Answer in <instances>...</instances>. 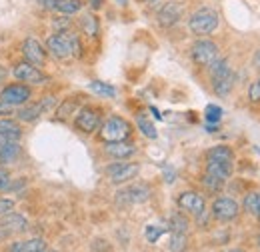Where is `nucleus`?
Returning a JSON list of instances; mask_svg holds the SVG:
<instances>
[{
  "mask_svg": "<svg viewBox=\"0 0 260 252\" xmlns=\"http://www.w3.org/2000/svg\"><path fill=\"white\" fill-rule=\"evenodd\" d=\"M44 252H56V250H48V248H46V250H44Z\"/></svg>",
  "mask_w": 260,
  "mask_h": 252,
  "instance_id": "de8ad7c7",
  "label": "nucleus"
},
{
  "mask_svg": "<svg viewBox=\"0 0 260 252\" xmlns=\"http://www.w3.org/2000/svg\"><path fill=\"white\" fill-rule=\"evenodd\" d=\"M190 56H192V62L196 66H210L218 58V44L208 40V38L196 40L190 48Z\"/></svg>",
  "mask_w": 260,
  "mask_h": 252,
  "instance_id": "39448f33",
  "label": "nucleus"
},
{
  "mask_svg": "<svg viewBox=\"0 0 260 252\" xmlns=\"http://www.w3.org/2000/svg\"><path fill=\"white\" fill-rule=\"evenodd\" d=\"M222 114H224L222 108L216 106V104H208V106L204 108V118H206L208 124H218L220 118H222Z\"/></svg>",
  "mask_w": 260,
  "mask_h": 252,
  "instance_id": "7c9ffc66",
  "label": "nucleus"
},
{
  "mask_svg": "<svg viewBox=\"0 0 260 252\" xmlns=\"http://www.w3.org/2000/svg\"><path fill=\"white\" fill-rule=\"evenodd\" d=\"M138 172H140V166L136 162H114L106 168V174H108L110 182H114V184L128 182L138 176Z\"/></svg>",
  "mask_w": 260,
  "mask_h": 252,
  "instance_id": "0eeeda50",
  "label": "nucleus"
},
{
  "mask_svg": "<svg viewBox=\"0 0 260 252\" xmlns=\"http://www.w3.org/2000/svg\"><path fill=\"white\" fill-rule=\"evenodd\" d=\"M30 96H32V90L28 88V84H8L0 90V102L8 106H20V104H26Z\"/></svg>",
  "mask_w": 260,
  "mask_h": 252,
  "instance_id": "1a4fd4ad",
  "label": "nucleus"
},
{
  "mask_svg": "<svg viewBox=\"0 0 260 252\" xmlns=\"http://www.w3.org/2000/svg\"><path fill=\"white\" fill-rule=\"evenodd\" d=\"M54 98L52 96H46V98H42L40 102H34V104H24L22 108H18L16 110V116H18V120H22V122H34L44 110H48L50 106H54Z\"/></svg>",
  "mask_w": 260,
  "mask_h": 252,
  "instance_id": "ddd939ff",
  "label": "nucleus"
},
{
  "mask_svg": "<svg viewBox=\"0 0 260 252\" xmlns=\"http://www.w3.org/2000/svg\"><path fill=\"white\" fill-rule=\"evenodd\" d=\"M46 242L42 238H30V240H16L8 246L6 252H44Z\"/></svg>",
  "mask_w": 260,
  "mask_h": 252,
  "instance_id": "6ab92c4d",
  "label": "nucleus"
},
{
  "mask_svg": "<svg viewBox=\"0 0 260 252\" xmlns=\"http://www.w3.org/2000/svg\"><path fill=\"white\" fill-rule=\"evenodd\" d=\"M18 154H20V144L8 140V142L0 148V164H8V162H12Z\"/></svg>",
  "mask_w": 260,
  "mask_h": 252,
  "instance_id": "4be33fe9",
  "label": "nucleus"
},
{
  "mask_svg": "<svg viewBox=\"0 0 260 252\" xmlns=\"http://www.w3.org/2000/svg\"><path fill=\"white\" fill-rule=\"evenodd\" d=\"M104 150H106V154H110L112 158L126 160V158H130L136 152V146L126 142V140H122V142H106Z\"/></svg>",
  "mask_w": 260,
  "mask_h": 252,
  "instance_id": "dca6fc26",
  "label": "nucleus"
},
{
  "mask_svg": "<svg viewBox=\"0 0 260 252\" xmlns=\"http://www.w3.org/2000/svg\"><path fill=\"white\" fill-rule=\"evenodd\" d=\"M46 48L54 58H68V56H80L82 54L80 38L72 30L50 34L46 40Z\"/></svg>",
  "mask_w": 260,
  "mask_h": 252,
  "instance_id": "f257e3e1",
  "label": "nucleus"
},
{
  "mask_svg": "<svg viewBox=\"0 0 260 252\" xmlns=\"http://www.w3.org/2000/svg\"><path fill=\"white\" fill-rule=\"evenodd\" d=\"M218 26V14L212 8H200L188 18V28L196 36L212 34Z\"/></svg>",
  "mask_w": 260,
  "mask_h": 252,
  "instance_id": "7ed1b4c3",
  "label": "nucleus"
},
{
  "mask_svg": "<svg viewBox=\"0 0 260 252\" xmlns=\"http://www.w3.org/2000/svg\"><path fill=\"white\" fill-rule=\"evenodd\" d=\"M14 210V200L12 198H0V216L8 214Z\"/></svg>",
  "mask_w": 260,
  "mask_h": 252,
  "instance_id": "c9c22d12",
  "label": "nucleus"
},
{
  "mask_svg": "<svg viewBox=\"0 0 260 252\" xmlns=\"http://www.w3.org/2000/svg\"><path fill=\"white\" fill-rule=\"evenodd\" d=\"M258 218H260V216H258Z\"/></svg>",
  "mask_w": 260,
  "mask_h": 252,
  "instance_id": "3c124183",
  "label": "nucleus"
},
{
  "mask_svg": "<svg viewBox=\"0 0 260 252\" xmlns=\"http://www.w3.org/2000/svg\"><path fill=\"white\" fill-rule=\"evenodd\" d=\"M258 246H260V236H258Z\"/></svg>",
  "mask_w": 260,
  "mask_h": 252,
  "instance_id": "8fccbe9b",
  "label": "nucleus"
},
{
  "mask_svg": "<svg viewBox=\"0 0 260 252\" xmlns=\"http://www.w3.org/2000/svg\"><path fill=\"white\" fill-rule=\"evenodd\" d=\"M188 246V236L186 232H170V242L168 248L172 252H184Z\"/></svg>",
  "mask_w": 260,
  "mask_h": 252,
  "instance_id": "a878e982",
  "label": "nucleus"
},
{
  "mask_svg": "<svg viewBox=\"0 0 260 252\" xmlns=\"http://www.w3.org/2000/svg\"><path fill=\"white\" fill-rule=\"evenodd\" d=\"M150 194H152V190L148 184L136 182V184H130L118 192V202L120 204H140V202H146L150 198Z\"/></svg>",
  "mask_w": 260,
  "mask_h": 252,
  "instance_id": "9b49d317",
  "label": "nucleus"
},
{
  "mask_svg": "<svg viewBox=\"0 0 260 252\" xmlns=\"http://www.w3.org/2000/svg\"><path fill=\"white\" fill-rule=\"evenodd\" d=\"M6 142H8V140H6V138H4V136H2V134H0V148H2V146H4V144H6Z\"/></svg>",
  "mask_w": 260,
  "mask_h": 252,
  "instance_id": "a18cd8bd",
  "label": "nucleus"
},
{
  "mask_svg": "<svg viewBox=\"0 0 260 252\" xmlns=\"http://www.w3.org/2000/svg\"><path fill=\"white\" fill-rule=\"evenodd\" d=\"M14 76L24 82V84H44L48 82V76L38 68V66H32L30 62H20L14 66Z\"/></svg>",
  "mask_w": 260,
  "mask_h": 252,
  "instance_id": "f8f14e48",
  "label": "nucleus"
},
{
  "mask_svg": "<svg viewBox=\"0 0 260 252\" xmlns=\"http://www.w3.org/2000/svg\"><path fill=\"white\" fill-rule=\"evenodd\" d=\"M74 110H76V100L74 98H66L64 102L60 104V108H58V118H66Z\"/></svg>",
  "mask_w": 260,
  "mask_h": 252,
  "instance_id": "473e14b6",
  "label": "nucleus"
},
{
  "mask_svg": "<svg viewBox=\"0 0 260 252\" xmlns=\"http://www.w3.org/2000/svg\"><path fill=\"white\" fill-rule=\"evenodd\" d=\"M166 230H168V226H162V224H148L146 230H144V236H146V240L150 244H154V242H158V238L162 236Z\"/></svg>",
  "mask_w": 260,
  "mask_h": 252,
  "instance_id": "c756f323",
  "label": "nucleus"
},
{
  "mask_svg": "<svg viewBox=\"0 0 260 252\" xmlns=\"http://www.w3.org/2000/svg\"><path fill=\"white\" fill-rule=\"evenodd\" d=\"M88 88H90L94 94L104 96V98H114V96H116V88H114V86H110V84H106V82H100V80L90 82Z\"/></svg>",
  "mask_w": 260,
  "mask_h": 252,
  "instance_id": "cd10ccee",
  "label": "nucleus"
},
{
  "mask_svg": "<svg viewBox=\"0 0 260 252\" xmlns=\"http://www.w3.org/2000/svg\"><path fill=\"white\" fill-rule=\"evenodd\" d=\"M0 134L10 140V142H16L20 136H22V130H20V124L12 118H0Z\"/></svg>",
  "mask_w": 260,
  "mask_h": 252,
  "instance_id": "aec40b11",
  "label": "nucleus"
},
{
  "mask_svg": "<svg viewBox=\"0 0 260 252\" xmlns=\"http://www.w3.org/2000/svg\"><path fill=\"white\" fill-rule=\"evenodd\" d=\"M22 54H24L26 62H30L32 66H42L44 60H46V50H44V46L36 38H26L24 40Z\"/></svg>",
  "mask_w": 260,
  "mask_h": 252,
  "instance_id": "4468645a",
  "label": "nucleus"
},
{
  "mask_svg": "<svg viewBox=\"0 0 260 252\" xmlns=\"http://www.w3.org/2000/svg\"><path fill=\"white\" fill-rule=\"evenodd\" d=\"M150 110H152V114H154V116H156V118H158V120H160V118H162V116H160V112H158V110H156V108H154V106H152V108H150Z\"/></svg>",
  "mask_w": 260,
  "mask_h": 252,
  "instance_id": "c03bdc74",
  "label": "nucleus"
},
{
  "mask_svg": "<svg viewBox=\"0 0 260 252\" xmlns=\"http://www.w3.org/2000/svg\"><path fill=\"white\" fill-rule=\"evenodd\" d=\"M248 100H250L252 104H258L260 102V76L248 86Z\"/></svg>",
  "mask_w": 260,
  "mask_h": 252,
  "instance_id": "72a5a7b5",
  "label": "nucleus"
},
{
  "mask_svg": "<svg viewBox=\"0 0 260 252\" xmlns=\"http://www.w3.org/2000/svg\"><path fill=\"white\" fill-rule=\"evenodd\" d=\"M228 252H242V250H238V248H234V250H228Z\"/></svg>",
  "mask_w": 260,
  "mask_h": 252,
  "instance_id": "49530a36",
  "label": "nucleus"
},
{
  "mask_svg": "<svg viewBox=\"0 0 260 252\" xmlns=\"http://www.w3.org/2000/svg\"><path fill=\"white\" fill-rule=\"evenodd\" d=\"M0 224H2L10 234H18V232H24V230L28 228V220H26L22 214H16V212L4 214Z\"/></svg>",
  "mask_w": 260,
  "mask_h": 252,
  "instance_id": "f3484780",
  "label": "nucleus"
},
{
  "mask_svg": "<svg viewBox=\"0 0 260 252\" xmlns=\"http://www.w3.org/2000/svg\"><path fill=\"white\" fill-rule=\"evenodd\" d=\"M168 228L170 232H188V218L182 212H174L168 218Z\"/></svg>",
  "mask_w": 260,
  "mask_h": 252,
  "instance_id": "393cba45",
  "label": "nucleus"
},
{
  "mask_svg": "<svg viewBox=\"0 0 260 252\" xmlns=\"http://www.w3.org/2000/svg\"><path fill=\"white\" fill-rule=\"evenodd\" d=\"M132 134V126L128 120L120 116H110L104 124H100V138L104 142H122Z\"/></svg>",
  "mask_w": 260,
  "mask_h": 252,
  "instance_id": "20e7f679",
  "label": "nucleus"
},
{
  "mask_svg": "<svg viewBox=\"0 0 260 252\" xmlns=\"http://www.w3.org/2000/svg\"><path fill=\"white\" fill-rule=\"evenodd\" d=\"M8 236H10V232H8V230H6V228H4L2 224H0V242H4V240H6Z\"/></svg>",
  "mask_w": 260,
  "mask_h": 252,
  "instance_id": "ea45409f",
  "label": "nucleus"
},
{
  "mask_svg": "<svg viewBox=\"0 0 260 252\" xmlns=\"http://www.w3.org/2000/svg\"><path fill=\"white\" fill-rule=\"evenodd\" d=\"M254 68H256V70H260V50L254 54Z\"/></svg>",
  "mask_w": 260,
  "mask_h": 252,
  "instance_id": "79ce46f5",
  "label": "nucleus"
},
{
  "mask_svg": "<svg viewBox=\"0 0 260 252\" xmlns=\"http://www.w3.org/2000/svg\"><path fill=\"white\" fill-rule=\"evenodd\" d=\"M176 204L182 212H188L192 216H200L204 210H206V202L204 198L198 194V192H192V190H186V192H180L178 198H176Z\"/></svg>",
  "mask_w": 260,
  "mask_h": 252,
  "instance_id": "9d476101",
  "label": "nucleus"
},
{
  "mask_svg": "<svg viewBox=\"0 0 260 252\" xmlns=\"http://www.w3.org/2000/svg\"><path fill=\"white\" fill-rule=\"evenodd\" d=\"M102 2H104V0H88V4H90L92 10H98V8L102 6Z\"/></svg>",
  "mask_w": 260,
  "mask_h": 252,
  "instance_id": "a19ab883",
  "label": "nucleus"
},
{
  "mask_svg": "<svg viewBox=\"0 0 260 252\" xmlns=\"http://www.w3.org/2000/svg\"><path fill=\"white\" fill-rule=\"evenodd\" d=\"M182 16V6L178 2H166L162 8L158 10V24L168 28V26H174Z\"/></svg>",
  "mask_w": 260,
  "mask_h": 252,
  "instance_id": "2eb2a0df",
  "label": "nucleus"
},
{
  "mask_svg": "<svg viewBox=\"0 0 260 252\" xmlns=\"http://www.w3.org/2000/svg\"><path fill=\"white\" fill-rule=\"evenodd\" d=\"M206 160H216V162H232L234 164V152L224 146V144H220V146H214V148H210L208 152H206Z\"/></svg>",
  "mask_w": 260,
  "mask_h": 252,
  "instance_id": "412c9836",
  "label": "nucleus"
},
{
  "mask_svg": "<svg viewBox=\"0 0 260 252\" xmlns=\"http://www.w3.org/2000/svg\"><path fill=\"white\" fill-rule=\"evenodd\" d=\"M52 26L56 28V32H64V30H70L72 22H70V18H66V16H58V18L52 20Z\"/></svg>",
  "mask_w": 260,
  "mask_h": 252,
  "instance_id": "f704fd0d",
  "label": "nucleus"
},
{
  "mask_svg": "<svg viewBox=\"0 0 260 252\" xmlns=\"http://www.w3.org/2000/svg\"><path fill=\"white\" fill-rule=\"evenodd\" d=\"M136 126H138V130H140L146 138H152V140H154V138L158 136V132H156L154 124H152L146 116H142V114H140V116H136Z\"/></svg>",
  "mask_w": 260,
  "mask_h": 252,
  "instance_id": "c85d7f7f",
  "label": "nucleus"
},
{
  "mask_svg": "<svg viewBox=\"0 0 260 252\" xmlns=\"http://www.w3.org/2000/svg\"><path fill=\"white\" fill-rule=\"evenodd\" d=\"M4 78H6V70L0 66V82H4Z\"/></svg>",
  "mask_w": 260,
  "mask_h": 252,
  "instance_id": "37998d69",
  "label": "nucleus"
},
{
  "mask_svg": "<svg viewBox=\"0 0 260 252\" xmlns=\"http://www.w3.org/2000/svg\"><path fill=\"white\" fill-rule=\"evenodd\" d=\"M242 206H244V210L248 212V214H252V216H260V192H248L246 196H244V202H242Z\"/></svg>",
  "mask_w": 260,
  "mask_h": 252,
  "instance_id": "5701e85b",
  "label": "nucleus"
},
{
  "mask_svg": "<svg viewBox=\"0 0 260 252\" xmlns=\"http://www.w3.org/2000/svg\"><path fill=\"white\" fill-rule=\"evenodd\" d=\"M56 2H58V0H38V4H40L42 8H46V10H54V8H56Z\"/></svg>",
  "mask_w": 260,
  "mask_h": 252,
  "instance_id": "4c0bfd02",
  "label": "nucleus"
},
{
  "mask_svg": "<svg viewBox=\"0 0 260 252\" xmlns=\"http://www.w3.org/2000/svg\"><path fill=\"white\" fill-rule=\"evenodd\" d=\"M208 68H210V76H212V90L216 92V96H226L232 90L234 80H236L228 60L226 58H216Z\"/></svg>",
  "mask_w": 260,
  "mask_h": 252,
  "instance_id": "f03ea898",
  "label": "nucleus"
},
{
  "mask_svg": "<svg viewBox=\"0 0 260 252\" xmlns=\"http://www.w3.org/2000/svg\"><path fill=\"white\" fill-rule=\"evenodd\" d=\"M12 108H14V106H8V104L0 102V116H2V114H12Z\"/></svg>",
  "mask_w": 260,
  "mask_h": 252,
  "instance_id": "58836bf2",
  "label": "nucleus"
},
{
  "mask_svg": "<svg viewBox=\"0 0 260 252\" xmlns=\"http://www.w3.org/2000/svg\"><path fill=\"white\" fill-rule=\"evenodd\" d=\"M204 174H210L218 180H224L226 182L232 174V162H216V160H206V172Z\"/></svg>",
  "mask_w": 260,
  "mask_h": 252,
  "instance_id": "a211bd4d",
  "label": "nucleus"
},
{
  "mask_svg": "<svg viewBox=\"0 0 260 252\" xmlns=\"http://www.w3.org/2000/svg\"><path fill=\"white\" fill-rule=\"evenodd\" d=\"M102 124V118H100V110L94 106H84L82 110H78L76 118H74V126L84 132V134H92L96 132Z\"/></svg>",
  "mask_w": 260,
  "mask_h": 252,
  "instance_id": "423d86ee",
  "label": "nucleus"
},
{
  "mask_svg": "<svg viewBox=\"0 0 260 252\" xmlns=\"http://www.w3.org/2000/svg\"><path fill=\"white\" fill-rule=\"evenodd\" d=\"M80 8H82V2H80V0H58L54 10L68 16V14H76Z\"/></svg>",
  "mask_w": 260,
  "mask_h": 252,
  "instance_id": "bb28decb",
  "label": "nucleus"
},
{
  "mask_svg": "<svg viewBox=\"0 0 260 252\" xmlns=\"http://www.w3.org/2000/svg\"><path fill=\"white\" fill-rule=\"evenodd\" d=\"M146 2H154V0H146Z\"/></svg>",
  "mask_w": 260,
  "mask_h": 252,
  "instance_id": "09e8293b",
  "label": "nucleus"
},
{
  "mask_svg": "<svg viewBox=\"0 0 260 252\" xmlns=\"http://www.w3.org/2000/svg\"><path fill=\"white\" fill-rule=\"evenodd\" d=\"M80 30H82V34L94 38V36L98 34V18L96 16H94V14H84V16L80 18Z\"/></svg>",
  "mask_w": 260,
  "mask_h": 252,
  "instance_id": "b1692460",
  "label": "nucleus"
},
{
  "mask_svg": "<svg viewBox=\"0 0 260 252\" xmlns=\"http://www.w3.org/2000/svg\"><path fill=\"white\" fill-rule=\"evenodd\" d=\"M202 184L210 190V192H218V190H222V186H224V180H218V178H214L210 174H204Z\"/></svg>",
  "mask_w": 260,
  "mask_h": 252,
  "instance_id": "2f4dec72",
  "label": "nucleus"
},
{
  "mask_svg": "<svg viewBox=\"0 0 260 252\" xmlns=\"http://www.w3.org/2000/svg\"><path fill=\"white\" fill-rule=\"evenodd\" d=\"M10 186V174L6 168H0V190H8Z\"/></svg>",
  "mask_w": 260,
  "mask_h": 252,
  "instance_id": "e433bc0d",
  "label": "nucleus"
},
{
  "mask_svg": "<svg viewBox=\"0 0 260 252\" xmlns=\"http://www.w3.org/2000/svg\"><path fill=\"white\" fill-rule=\"evenodd\" d=\"M240 212V206L234 198H228V196H218L214 198L212 202V216L218 222H230L234 220Z\"/></svg>",
  "mask_w": 260,
  "mask_h": 252,
  "instance_id": "6e6552de",
  "label": "nucleus"
}]
</instances>
